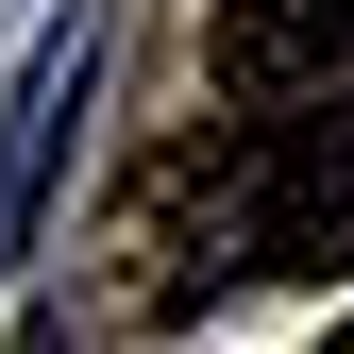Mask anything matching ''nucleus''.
I'll return each mask as SVG.
<instances>
[{"instance_id": "1", "label": "nucleus", "mask_w": 354, "mask_h": 354, "mask_svg": "<svg viewBox=\"0 0 354 354\" xmlns=\"http://www.w3.org/2000/svg\"><path fill=\"white\" fill-rule=\"evenodd\" d=\"M152 253H169L152 321H203L219 287H270V270H354V84H304L287 118H219L169 169Z\"/></svg>"}, {"instance_id": "3", "label": "nucleus", "mask_w": 354, "mask_h": 354, "mask_svg": "<svg viewBox=\"0 0 354 354\" xmlns=\"http://www.w3.org/2000/svg\"><path fill=\"white\" fill-rule=\"evenodd\" d=\"M203 84H219V102L354 84V0H219V17H203Z\"/></svg>"}, {"instance_id": "2", "label": "nucleus", "mask_w": 354, "mask_h": 354, "mask_svg": "<svg viewBox=\"0 0 354 354\" xmlns=\"http://www.w3.org/2000/svg\"><path fill=\"white\" fill-rule=\"evenodd\" d=\"M84 84H102V17H51V34H34V68H17V102H0V253L51 219V169H68Z\"/></svg>"}]
</instances>
